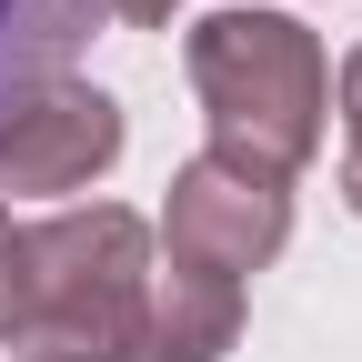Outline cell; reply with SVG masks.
Wrapping results in <instances>:
<instances>
[{
  "mask_svg": "<svg viewBox=\"0 0 362 362\" xmlns=\"http://www.w3.org/2000/svg\"><path fill=\"white\" fill-rule=\"evenodd\" d=\"M171 11H181V0H111V21H131V30H161Z\"/></svg>",
  "mask_w": 362,
  "mask_h": 362,
  "instance_id": "ba28073f",
  "label": "cell"
},
{
  "mask_svg": "<svg viewBox=\"0 0 362 362\" xmlns=\"http://www.w3.org/2000/svg\"><path fill=\"white\" fill-rule=\"evenodd\" d=\"M282 232H292V181H272L232 151H202L171 171V211H161L171 262H202L221 282H242V272H262L282 252Z\"/></svg>",
  "mask_w": 362,
  "mask_h": 362,
  "instance_id": "3957f363",
  "label": "cell"
},
{
  "mask_svg": "<svg viewBox=\"0 0 362 362\" xmlns=\"http://www.w3.org/2000/svg\"><path fill=\"white\" fill-rule=\"evenodd\" d=\"M242 332V282L202 262H151V312H141V362H221Z\"/></svg>",
  "mask_w": 362,
  "mask_h": 362,
  "instance_id": "5b68a950",
  "label": "cell"
},
{
  "mask_svg": "<svg viewBox=\"0 0 362 362\" xmlns=\"http://www.w3.org/2000/svg\"><path fill=\"white\" fill-rule=\"evenodd\" d=\"M0 242H11V211H0Z\"/></svg>",
  "mask_w": 362,
  "mask_h": 362,
  "instance_id": "9c48e42d",
  "label": "cell"
},
{
  "mask_svg": "<svg viewBox=\"0 0 362 362\" xmlns=\"http://www.w3.org/2000/svg\"><path fill=\"white\" fill-rule=\"evenodd\" d=\"M90 21H111V0H0V111L40 81H71Z\"/></svg>",
  "mask_w": 362,
  "mask_h": 362,
  "instance_id": "8992f818",
  "label": "cell"
},
{
  "mask_svg": "<svg viewBox=\"0 0 362 362\" xmlns=\"http://www.w3.org/2000/svg\"><path fill=\"white\" fill-rule=\"evenodd\" d=\"M121 161V101L90 81H40L0 111V192L21 202H71Z\"/></svg>",
  "mask_w": 362,
  "mask_h": 362,
  "instance_id": "277c9868",
  "label": "cell"
},
{
  "mask_svg": "<svg viewBox=\"0 0 362 362\" xmlns=\"http://www.w3.org/2000/svg\"><path fill=\"white\" fill-rule=\"evenodd\" d=\"M342 192L362 211V51L342 61Z\"/></svg>",
  "mask_w": 362,
  "mask_h": 362,
  "instance_id": "52a82bcc",
  "label": "cell"
},
{
  "mask_svg": "<svg viewBox=\"0 0 362 362\" xmlns=\"http://www.w3.org/2000/svg\"><path fill=\"white\" fill-rule=\"evenodd\" d=\"M151 232L141 211L90 202L21 221L0 242V342L21 362H141Z\"/></svg>",
  "mask_w": 362,
  "mask_h": 362,
  "instance_id": "6da1fadb",
  "label": "cell"
},
{
  "mask_svg": "<svg viewBox=\"0 0 362 362\" xmlns=\"http://www.w3.org/2000/svg\"><path fill=\"white\" fill-rule=\"evenodd\" d=\"M181 61H192V90L211 111V151H232L272 181H292L322 151L332 61L292 11H211V21H192Z\"/></svg>",
  "mask_w": 362,
  "mask_h": 362,
  "instance_id": "7a4b0ae2",
  "label": "cell"
}]
</instances>
